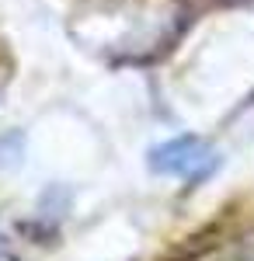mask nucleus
I'll return each instance as SVG.
<instances>
[{
  "label": "nucleus",
  "instance_id": "2",
  "mask_svg": "<svg viewBox=\"0 0 254 261\" xmlns=\"http://www.w3.org/2000/svg\"><path fill=\"white\" fill-rule=\"evenodd\" d=\"M7 258V244H4V233H0V261Z\"/></svg>",
  "mask_w": 254,
  "mask_h": 261
},
{
  "label": "nucleus",
  "instance_id": "1",
  "mask_svg": "<svg viewBox=\"0 0 254 261\" xmlns=\"http://www.w3.org/2000/svg\"><path fill=\"white\" fill-rule=\"evenodd\" d=\"M150 167L157 174H171L185 181H206L219 167V153L198 136H174L150 150Z\"/></svg>",
  "mask_w": 254,
  "mask_h": 261
}]
</instances>
